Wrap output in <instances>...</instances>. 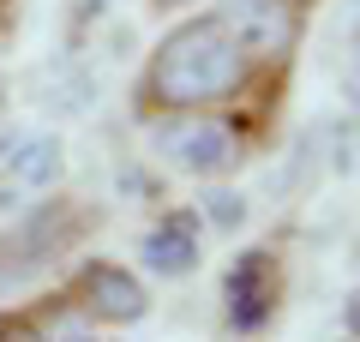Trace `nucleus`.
<instances>
[{"instance_id": "1", "label": "nucleus", "mask_w": 360, "mask_h": 342, "mask_svg": "<svg viewBox=\"0 0 360 342\" xmlns=\"http://www.w3.org/2000/svg\"><path fill=\"white\" fill-rule=\"evenodd\" d=\"M288 78H270L246 61V49L229 37L217 13H186L156 37L132 78V114L139 120H168V114H234L252 96H276Z\"/></svg>"}, {"instance_id": "2", "label": "nucleus", "mask_w": 360, "mask_h": 342, "mask_svg": "<svg viewBox=\"0 0 360 342\" xmlns=\"http://www.w3.org/2000/svg\"><path fill=\"white\" fill-rule=\"evenodd\" d=\"M139 127L174 175L193 180H229L252 156V132L234 114H168V120H139Z\"/></svg>"}, {"instance_id": "3", "label": "nucleus", "mask_w": 360, "mask_h": 342, "mask_svg": "<svg viewBox=\"0 0 360 342\" xmlns=\"http://www.w3.org/2000/svg\"><path fill=\"white\" fill-rule=\"evenodd\" d=\"M90 228H96V210L66 198V192H54L49 204H37L25 222H13L0 234V294L30 289L49 265H60L72 246H84Z\"/></svg>"}, {"instance_id": "4", "label": "nucleus", "mask_w": 360, "mask_h": 342, "mask_svg": "<svg viewBox=\"0 0 360 342\" xmlns=\"http://www.w3.org/2000/svg\"><path fill=\"white\" fill-rule=\"evenodd\" d=\"M60 300L96 330H132L150 318V289L120 258H78L60 282Z\"/></svg>"}, {"instance_id": "5", "label": "nucleus", "mask_w": 360, "mask_h": 342, "mask_svg": "<svg viewBox=\"0 0 360 342\" xmlns=\"http://www.w3.org/2000/svg\"><path fill=\"white\" fill-rule=\"evenodd\" d=\"M210 13L229 25V37L246 49V61L270 78H288L295 49L307 37V0H217Z\"/></svg>"}, {"instance_id": "6", "label": "nucleus", "mask_w": 360, "mask_h": 342, "mask_svg": "<svg viewBox=\"0 0 360 342\" xmlns=\"http://www.w3.org/2000/svg\"><path fill=\"white\" fill-rule=\"evenodd\" d=\"M283 294H288V265L276 246H240L222 270V312H229L234 336H264L283 312Z\"/></svg>"}, {"instance_id": "7", "label": "nucleus", "mask_w": 360, "mask_h": 342, "mask_svg": "<svg viewBox=\"0 0 360 342\" xmlns=\"http://www.w3.org/2000/svg\"><path fill=\"white\" fill-rule=\"evenodd\" d=\"M198 258H205V216H198L193 204L162 210L139 234V265L150 270V277H193Z\"/></svg>"}, {"instance_id": "8", "label": "nucleus", "mask_w": 360, "mask_h": 342, "mask_svg": "<svg viewBox=\"0 0 360 342\" xmlns=\"http://www.w3.org/2000/svg\"><path fill=\"white\" fill-rule=\"evenodd\" d=\"M0 175L13 180L18 192H54L66 180V144L54 132H30V139H18L13 151L0 156Z\"/></svg>"}, {"instance_id": "9", "label": "nucleus", "mask_w": 360, "mask_h": 342, "mask_svg": "<svg viewBox=\"0 0 360 342\" xmlns=\"http://www.w3.org/2000/svg\"><path fill=\"white\" fill-rule=\"evenodd\" d=\"M0 342H49V294L0 306Z\"/></svg>"}, {"instance_id": "10", "label": "nucleus", "mask_w": 360, "mask_h": 342, "mask_svg": "<svg viewBox=\"0 0 360 342\" xmlns=\"http://www.w3.org/2000/svg\"><path fill=\"white\" fill-rule=\"evenodd\" d=\"M49 342H108V330L84 324V318L60 300V289H54V294H49Z\"/></svg>"}, {"instance_id": "11", "label": "nucleus", "mask_w": 360, "mask_h": 342, "mask_svg": "<svg viewBox=\"0 0 360 342\" xmlns=\"http://www.w3.org/2000/svg\"><path fill=\"white\" fill-rule=\"evenodd\" d=\"M198 216H210L217 228H240L246 222V198H240V192H229V186H217V192L198 198Z\"/></svg>"}, {"instance_id": "12", "label": "nucleus", "mask_w": 360, "mask_h": 342, "mask_svg": "<svg viewBox=\"0 0 360 342\" xmlns=\"http://www.w3.org/2000/svg\"><path fill=\"white\" fill-rule=\"evenodd\" d=\"M348 330H354V342H360V294L348 300Z\"/></svg>"}, {"instance_id": "13", "label": "nucleus", "mask_w": 360, "mask_h": 342, "mask_svg": "<svg viewBox=\"0 0 360 342\" xmlns=\"http://www.w3.org/2000/svg\"><path fill=\"white\" fill-rule=\"evenodd\" d=\"M180 6H193V0H150V13H180Z\"/></svg>"}, {"instance_id": "14", "label": "nucleus", "mask_w": 360, "mask_h": 342, "mask_svg": "<svg viewBox=\"0 0 360 342\" xmlns=\"http://www.w3.org/2000/svg\"><path fill=\"white\" fill-rule=\"evenodd\" d=\"M6 18H13V0H0V25H6Z\"/></svg>"}]
</instances>
